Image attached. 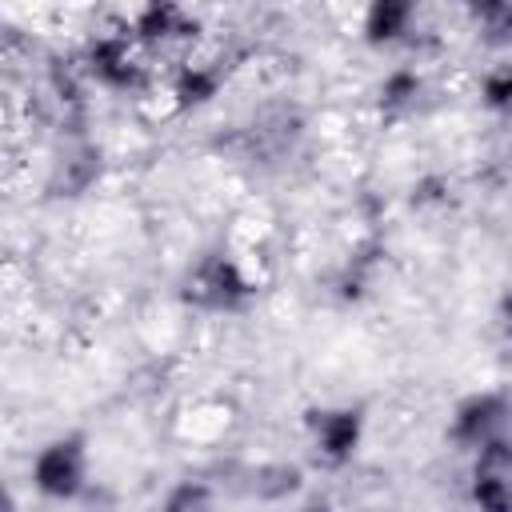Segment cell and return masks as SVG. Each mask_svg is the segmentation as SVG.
<instances>
[{
  "label": "cell",
  "instance_id": "cell-7",
  "mask_svg": "<svg viewBox=\"0 0 512 512\" xmlns=\"http://www.w3.org/2000/svg\"><path fill=\"white\" fill-rule=\"evenodd\" d=\"M132 36L144 44H160L172 36H188V16L176 4H148L132 16Z\"/></svg>",
  "mask_w": 512,
  "mask_h": 512
},
{
  "label": "cell",
  "instance_id": "cell-3",
  "mask_svg": "<svg viewBox=\"0 0 512 512\" xmlns=\"http://www.w3.org/2000/svg\"><path fill=\"white\" fill-rule=\"evenodd\" d=\"M308 448L324 468H344L364 444V408L332 404L308 412Z\"/></svg>",
  "mask_w": 512,
  "mask_h": 512
},
{
  "label": "cell",
  "instance_id": "cell-8",
  "mask_svg": "<svg viewBox=\"0 0 512 512\" xmlns=\"http://www.w3.org/2000/svg\"><path fill=\"white\" fill-rule=\"evenodd\" d=\"M216 92H220V72L208 64H184L172 80V100L180 108H204L216 100Z\"/></svg>",
  "mask_w": 512,
  "mask_h": 512
},
{
  "label": "cell",
  "instance_id": "cell-11",
  "mask_svg": "<svg viewBox=\"0 0 512 512\" xmlns=\"http://www.w3.org/2000/svg\"><path fill=\"white\" fill-rule=\"evenodd\" d=\"M480 100L496 116H512V64H496L480 80Z\"/></svg>",
  "mask_w": 512,
  "mask_h": 512
},
{
  "label": "cell",
  "instance_id": "cell-14",
  "mask_svg": "<svg viewBox=\"0 0 512 512\" xmlns=\"http://www.w3.org/2000/svg\"><path fill=\"white\" fill-rule=\"evenodd\" d=\"M500 328H504V336L512 340V288H508L504 300H500Z\"/></svg>",
  "mask_w": 512,
  "mask_h": 512
},
{
  "label": "cell",
  "instance_id": "cell-15",
  "mask_svg": "<svg viewBox=\"0 0 512 512\" xmlns=\"http://www.w3.org/2000/svg\"><path fill=\"white\" fill-rule=\"evenodd\" d=\"M300 512H336V508H332L328 500H308V504H304Z\"/></svg>",
  "mask_w": 512,
  "mask_h": 512
},
{
  "label": "cell",
  "instance_id": "cell-2",
  "mask_svg": "<svg viewBox=\"0 0 512 512\" xmlns=\"http://www.w3.org/2000/svg\"><path fill=\"white\" fill-rule=\"evenodd\" d=\"M508 424H512V396L500 392V388H484V392L464 396L452 408L448 440L464 452H484L488 444L504 440Z\"/></svg>",
  "mask_w": 512,
  "mask_h": 512
},
{
  "label": "cell",
  "instance_id": "cell-12",
  "mask_svg": "<svg viewBox=\"0 0 512 512\" xmlns=\"http://www.w3.org/2000/svg\"><path fill=\"white\" fill-rule=\"evenodd\" d=\"M416 92H420V76H416V72H408V68L388 72V76H384V84H380V100H384L388 108L412 104V100H416Z\"/></svg>",
  "mask_w": 512,
  "mask_h": 512
},
{
  "label": "cell",
  "instance_id": "cell-5",
  "mask_svg": "<svg viewBox=\"0 0 512 512\" xmlns=\"http://www.w3.org/2000/svg\"><path fill=\"white\" fill-rule=\"evenodd\" d=\"M88 72L104 88H136V80H140V64L124 36H100L88 48Z\"/></svg>",
  "mask_w": 512,
  "mask_h": 512
},
{
  "label": "cell",
  "instance_id": "cell-13",
  "mask_svg": "<svg viewBox=\"0 0 512 512\" xmlns=\"http://www.w3.org/2000/svg\"><path fill=\"white\" fill-rule=\"evenodd\" d=\"M164 512H208V488L204 484H180L168 496Z\"/></svg>",
  "mask_w": 512,
  "mask_h": 512
},
{
  "label": "cell",
  "instance_id": "cell-9",
  "mask_svg": "<svg viewBox=\"0 0 512 512\" xmlns=\"http://www.w3.org/2000/svg\"><path fill=\"white\" fill-rule=\"evenodd\" d=\"M468 20H472L480 44H488V48H508L512 44V4H500V0L472 4L468 8Z\"/></svg>",
  "mask_w": 512,
  "mask_h": 512
},
{
  "label": "cell",
  "instance_id": "cell-1",
  "mask_svg": "<svg viewBox=\"0 0 512 512\" xmlns=\"http://www.w3.org/2000/svg\"><path fill=\"white\" fill-rule=\"evenodd\" d=\"M88 468H92L88 440L80 432H60L36 448V456L28 460V480L36 496L68 504L88 488Z\"/></svg>",
  "mask_w": 512,
  "mask_h": 512
},
{
  "label": "cell",
  "instance_id": "cell-10",
  "mask_svg": "<svg viewBox=\"0 0 512 512\" xmlns=\"http://www.w3.org/2000/svg\"><path fill=\"white\" fill-rule=\"evenodd\" d=\"M296 488H300V468H296V464H268V468H260L256 480H252V492L264 496V500H284V496H292Z\"/></svg>",
  "mask_w": 512,
  "mask_h": 512
},
{
  "label": "cell",
  "instance_id": "cell-6",
  "mask_svg": "<svg viewBox=\"0 0 512 512\" xmlns=\"http://www.w3.org/2000/svg\"><path fill=\"white\" fill-rule=\"evenodd\" d=\"M416 24V8L412 4H400V0H376L364 8V20H360V36L372 44V48H388L396 40H404Z\"/></svg>",
  "mask_w": 512,
  "mask_h": 512
},
{
  "label": "cell",
  "instance_id": "cell-4",
  "mask_svg": "<svg viewBox=\"0 0 512 512\" xmlns=\"http://www.w3.org/2000/svg\"><path fill=\"white\" fill-rule=\"evenodd\" d=\"M188 300L208 312H236L252 300V280L244 276V268L232 256H208L192 268Z\"/></svg>",
  "mask_w": 512,
  "mask_h": 512
}]
</instances>
